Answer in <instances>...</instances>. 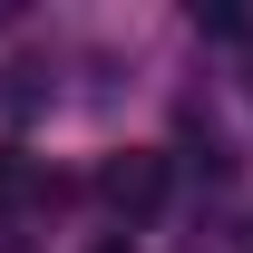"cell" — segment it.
<instances>
[{"instance_id": "6da1fadb", "label": "cell", "mask_w": 253, "mask_h": 253, "mask_svg": "<svg viewBox=\"0 0 253 253\" xmlns=\"http://www.w3.org/2000/svg\"><path fill=\"white\" fill-rule=\"evenodd\" d=\"M156 185H166L156 156H117V166H107V205H117V214H146V205H156Z\"/></svg>"}, {"instance_id": "7a4b0ae2", "label": "cell", "mask_w": 253, "mask_h": 253, "mask_svg": "<svg viewBox=\"0 0 253 253\" xmlns=\"http://www.w3.org/2000/svg\"><path fill=\"white\" fill-rule=\"evenodd\" d=\"M97 253H126V244H97Z\"/></svg>"}]
</instances>
